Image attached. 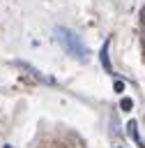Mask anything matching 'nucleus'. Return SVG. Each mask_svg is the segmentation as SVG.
<instances>
[{"label": "nucleus", "mask_w": 145, "mask_h": 148, "mask_svg": "<svg viewBox=\"0 0 145 148\" xmlns=\"http://www.w3.org/2000/svg\"><path fill=\"white\" fill-rule=\"evenodd\" d=\"M55 39H58L60 46H62L67 53H71L76 60H87V46L83 44V39H81L74 30H69V28H64V25H58V28H55Z\"/></svg>", "instance_id": "f257e3e1"}, {"label": "nucleus", "mask_w": 145, "mask_h": 148, "mask_svg": "<svg viewBox=\"0 0 145 148\" xmlns=\"http://www.w3.org/2000/svg\"><path fill=\"white\" fill-rule=\"evenodd\" d=\"M108 44H110V39H106V42H104V46H101V53H99V60H101V65H104V69H106V72H113V67H110V60H108Z\"/></svg>", "instance_id": "f03ea898"}, {"label": "nucleus", "mask_w": 145, "mask_h": 148, "mask_svg": "<svg viewBox=\"0 0 145 148\" xmlns=\"http://www.w3.org/2000/svg\"><path fill=\"white\" fill-rule=\"evenodd\" d=\"M136 127H138V125H136V120H129V123H127V132H129V136H131L138 146H143V139H140V134H138V130H136Z\"/></svg>", "instance_id": "7ed1b4c3"}, {"label": "nucleus", "mask_w": 145, "mask_h": 148, "mask_svg": "<svg viewBox=\"0 0 145 148\" xmlns=\"http://www.w3.org/2000/svg\"><path fill=\"white\" fill-rule=\"evenodd\" d=\"M131 106H133V102H131L129 97H124V99H122V109H124V111H131Z\"/></svg>", "instance_id": "20e7f679"}, {"label": "nucleus", "mask_w": 145, "mask_h": 148, "mask_svg": "<svg viewBox=\"0 0 145 148\" xmlns=\"http://www.w3.org/2000/svg\"><path fill=\"white\" fill-rule=\"evenodd\" d=\"M115 90L122 92V90H124V83H122V81H115Z\"/></svg>", "instance_id": "39448f33"}, {"label": "nucleus", "mask_w": 145, "mask_h": 148, "mask_svg": "<svg viewBox=\"0 0 145 148\" xmlns=\"http://www.w3.org/2000/svg\"><path fill=\"white\" fill-rule=\"evenodd\" d=\"M5 148H12V146H5Z\"/></svg>", "instance_id": "423d86ee"}]
</instances>
